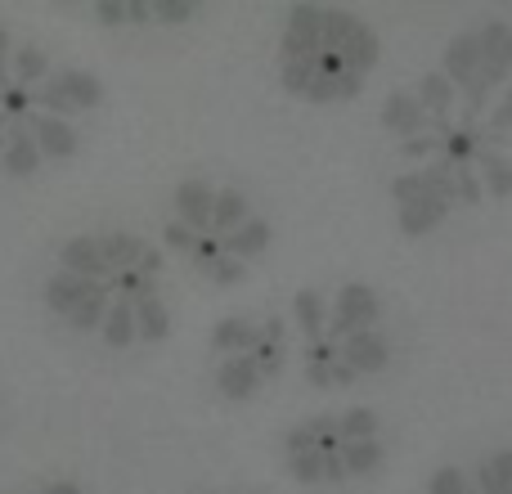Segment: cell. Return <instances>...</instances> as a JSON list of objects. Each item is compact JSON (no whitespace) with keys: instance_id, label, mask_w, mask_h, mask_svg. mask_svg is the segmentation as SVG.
<instances>
[{"instance_id":"6da1fadb","label":"cell","mask_w":512,"mask_h":494,"mask_svg":"<svg viewBox=\"0 0 512 494\" xmlns=\"http://www.w3.org/2000/svg\"><path fill=\"white\" fill-rule=\"evenodd\" d=\"M324 54H337L351 77H364L378 63L382 45L360 14H351V9H324Z\"/></svg>"},{"instance_id":"7a4b0ae2","label":"cell","mask_w":512,"mask_h":494,"mask_svg":"<svg viewBox=\"0 0 512 494\" xmlns=\"http://www.w3.org/2000/svg\"><path fill=\"white\" fill-rule=\"evenodd\" d=\"M477 36H481V72L463 86L472 113H481V104L490 99V90L508 77V68H512V23L508 18H486V23L477 27Z\"/></svg>"},{"instance_id":"3957f363","label":"cell","mask_w":512,"mask_h":494,"mask_svg":"<svg viewBox=\"0 0 512 494\" xmlns=\"http://www.w3.org/2000/svg\"><path fill=\"white\" fill-rule=\"evenodd\" d=\"M32 99H36V108H45L50 117H68V113L95 108L99 99H104V86L81 68H63V72H54L41 90H32Z\"/></svg>"},{"instance_id":"277c9868","label":"cell","mask_w":512,"mask_h":494,"mask_svg":"<svg viewBox=\"0 0 512 494\" xmlns=\"http://www.w3.org/2000/svg\"><path fill=\"white\" fill-rule=\"evenodd\" d=\"M378 319H382V297L369 283L351 279L337 292V306L328 310V342H342V337H351V333H369Z\"/></svg>"},{"instance_id":"5b68a950","label":"cell","mask_w":512,"mask_h":494,"mask_svg":"<svg viewBox=\"0 0 512 494\" xmlns=\"http://www.w3.org/2000/svg\"><path fill=\"white\" fill-rule=\"evenodd\" d=\"M283 63H319L324 54V9L319 5H297L288 9V27H283Z\"/></svg>"},{"instance_id":"8992f818","label":"cell","mask_w":512,"mask_h":494,"mask_svg":"<svg viewBox=\"0 0 512 494\" xmlns=\"http://www.w3.org/2000/svg\"><path fill=\"white\" fill-rule=\"evenodd\" d=\"M337 360L364 378V373H382V369H387V364H391V346H387V337H382L378 328H369V333L342 337V342H337Z\"/></svg>"},{"instance_id":"52a82bcc","label":"cell","mask_w":512,"mask_h":494,"mask_svg":"<svg viewBox=\"0 0 512 494\" xmlns=\"http://www.w3.org/2000/svg\"><path fill=\"white\" fill-rule=\"evenodd\" d=\"M23 122H27V131H32L41 158L63 162V158H72V153H77V131H72L68 117H50V113H36V108H32Z\"/></svg>"},{"instance_id":"ba28073f","label":"cell","mask_w":512,"mask_h":494,"mask_svg":"<svg viewBox=\"0 0 512 494\" xmlns=\"http://www.w3.org/2000/svg\"><path fill=\"white\" fill-rule=\"evenodd\" d=\"M418 108L436 122V135H450V113H454V99H459V86H454L445 72H427L414 90Z\"/></svg>"},{"instance_id":"9c48e42d","label":"cell","mask_w":512,"mask_h":494,"mask_svg":"<svg viewBox=\"0 0 512 494\" xmlns=\"http://www.w3.org/2000/svg\"><path fill=\"white\" fill-rule=\"evenodd\" d=\"M396 212H400V234H405V239H427V234L450 216V203H445L436 189H427L423 198H409V203H400Z\"/></svg>"},{"instance_id":"30bf717a","label":"cell","mask_w":512,"mask_h":494,"mask_svg":"<svg viewBox=\"0 0 512 494\" xmlns=\"http://www.w3.org/2000/svg\"><path fill=\"white\" fill-rule=\"evenodd\" d=\"M59 270L68 274H81V279H95V283H108V261L99 252V234H77L59 247Z\"/></svg>"},{"instance_id":"8fae6325","label":"cell","mask_w":512,"mask_h":494,"mask_svg":"<svg viewBox=\"0 0 512 494\" xmlns=\"http://www.w3.org/2000/svg\"><path fill=\"white\" fill-rule=\"evenodd\" d=\"M212 207H216V189L207 180H185L176 189V221L189 225L194 234L212 230Z\"/></svg>"},{"instance_id":"7c38bea8","label":"cell","mask_w":512,"mask_h":494,"mask_svg":"<svg viewBox=\"0 0 512 494\" xmlns=\"http://www.w3.org/2000/svg\"><path fill=\"white\" fill-rule=\"evenodd\" d=\"M382 126H387V131L405 144V140H414V135H423L427 113L418 108V99L409 95V90H391V95L382 99Z\"/></svg>"},{"instance_id":"4fadbf2b","label":"cell","mask_w":512,"mask_h":494,"mask_svg":"<svg viewBox=\"0 0 512 494\" xmlns=\"http://www.w3.org/2000/svg\"><path fill=\"white\" fill-rule=\"evenodd\" d=\"M41 149H36L32 131H27V122H9V135H5V153H0V167L9 171V176L27 180L41 171Z\"/></svg>"},{"instance_id":"5bb4252c","label":"cell","mask_w":512,"mask_h":494,"mask_svg":"<svg viewBox=\"0 0 512 494\" xmlns=\"http://www.w3.org/2000/svg\"><path fill=\"white\" fill-rule=\"evenodd\" d=\"M256 342H261V324H252L248 315H225L221 324L212 328V351L221 355V360H230V355H252Z\"/></svg>"},{"instance_id":"9a60e30c","label":"cell","mask_w":512,"mask_h":494,"mask_svg":"<svg viewBox=\"0 0 512 494\" xmlns=\"http://www.w3.org/2000/svg\"><path fill=\"white\" fill-rule=\"evenodd\" d=\"M445 77L454 81V86H468L472 77L481 72V36L477 27H468V32H459L450 45H445Z\"/></svg>"},{"instance_id":"2e32d148","label":"cell","mask_w":512,"mask_h":494,"mask_svg":"<svg viewBox=\"0 0 512 494\" xmlns=\"http://www.w3.org/2000/svg\"><path fill=\"white\" fill-rule=\"evenodd\" d=\"M256 387H261V369H256L252 355H230V360H221V369H216V391H221L225 400H252Z\"/></svg>"},{"instance_id":"e0dca14e","label":"cell","mask_w":512,"mask_h":494,"mask_svg":"<svg viewBox=\"0 0 512 494\" xmlns=\"http://www.w3.org/2000/svg\"><path fill=\"white\" fill-rule=\"evenodd\" d=\"M95 288V279H81V274H68V270H59V274H50L45 279V306L54 310V315H63L68 319L72 310L86 301V292Z\"/></svg>"},{"instance_id":"ac0fdd59","label":"cell","mask_w":512,"mask_h":494,"mask_svg":"<svg viewBox=\"0 0 512 494\" xmlns=\"http://www.w3.org/2000/svg\"><path fill=\"white\" fill-rule=\"evenodd\" d=\"M221 243H225V256H234V261L248 265L252 256H261L265 247L274 243V230H270V221H265V216H248V221H243L239 230H234L230 239H221Z\"/></svg>"},{"instance_id":"d6986e66","label":"cell","mask_w":512,"mask_h":494,"mask_svg":"<svg viewBox=\"0 0 512 494\" xmlns=\"http://www.w3.org/2000/svg\"><path fill=\"white\" fill-rule=\"evenodd\" d=\"M292 319H297V328H301L306 342H324L328 337V301H324V292L301 288L297 301H292Z\"/></svg>"},{"instance_id":"ffe728a7","label":"cell","mask_w":512,"mask_h":494,"mask_svg":"<svg viewBox=\"0 0 512 494\" xmlns=\"http://www.w3.org/2000/svg\"><path fill=\"white\" fill-rule=\"evenodd\" d=\"M252 216V207H248V194L243 189H216V207H212V239H230L234 230H239L243 221Z\"/></svg>"},{"instance_id":"44dd1931","label":"cell","mask_w":512,"mask_h":494,"mask_svg":"<svg viewBox=\"0 0 512 494\" xmlns=\"http://www.w3.org/2000/svg\"><path fill=\"white\" fill-rule=\"evenodd\" d=\"M472 167H477L481 189H486L490 198H512V158H504L499 149H477Z\"/></svg>"},{"instance_id":"7402d4cb","label":"cell","mask_w":512,"mask_h":494,"mask_svg":"<svg viewBox=\"0 0 512 494\" xmlns=\"http://www.w3.org/2000/svg\"><path fill=\"white\" fill-rule=\"evenodd\" d=\"M9 81L23 90L32 86H45L50 81V54L41 50V45H23V50L9 54Z\"/></svg>"},{"instance_id":"603a6c76","label":"cell","mask_w":512,"mask_h":494,"mask_svg":"<svg viewBox=\"0 0 512 494\" xmlns=\"http://www.w3.org/2000/svg\"><path fill=\"white\" fill-rule=\"evenodd\" d=\"M144 239H135V234H122V230H113V234H99V252H104V261H108V279L113 274H122V270H135L140 265V256H144Z\"/></svg>"},{"instance_id":"cb8c5ba5","label":"cell","mask_w":512,"mask_h":494,"mask_svg":"<svg viewBox=\"0 0 512 494\" xmlns=\"http://www.w3.org/2000/svg\"><path fill=\"white\" fill-rule=\"evenodd\" d=\"M171 337V310L162 306V297L135 301V342H167Z\"/></svg>"},{"instance_id":"d4e9b609","label":"cell","mask_w":512,"mask_h":494,"mask_svg":"<svg viewBox=\"0 0 512 494\" xmlns=\"http://www.w3.org/2000/svg\"><path fill=\"white\" fill-rule=\"evenodd\" d=\"M99 333H104V346H113V351H126V346L135 342V306H131V301L113 297V306H108Z\"/></svg>"},{"instance_id":"484cf974","label":"cell","mask_w":512,"mask_h":494,"mask_svg":"<svg viewBox=\"0 0 512 494\" xmlns=\"http://www.w3.org/2000/svg\"><path fill=\"white\" fill-rule=\"evenodd\" d=\"M342 463L346 477H373L387 463V450H382V441H342Z\"/></svg>"},{"instance_id":"4316f807","label":"cell","mask_w":512,"mask_h":494,"mask_svg":"<svg viewBox=\"0 0 512 494\" xmlns=\"http://www.w3.org/2000/svg\"><path fill=\"white\" fill-rule=\"evenodd\" d=\"M477 494H512V450H495L477 468Z\"/></svg>"},{"instance_id":"83f0119b","label":"cell","mask_w":512,"mask_h":494,"mask_svg":"<svg viewBox=\"0 0 512 494\" xmlns=\"http://www.w3.org/2000/svg\"><path fill=\"white\" fill-rule=\"evenodd\" d=\"M108 306H113V288H108V283H95V288L86 292V301H81V306L68 315V324L77 328V333H90V328L104 324Z\"/></svg>"},{"instance_id":"f1b7e54d","label":"cell","mask_w":512,"mask_h":494,"mask_svg":"<svg viewBox=\"0 0 512 494\" xmlns=\"http://www.w3.org/2000/svg\"><path fill=\"white\" fill-rule=\"evenodd\" d=\"M378 427H382V418L369 405H351L337 418V436L342 441H378Z\"/></svg>"},{"instance_id":"f546056e","label":"cell","mask_w":512,"mask_h":494,"mask_svg":"<svg viewBox=\"0 0 512 494\" xmlns=\"http://www.w3.org/2000/svg\"><path fill=\"white\" fill-rule=\"evenodd\" d=\"M333 364H337V342H310L306 351V382L310 387H333Z\"/></svg>"},{"instance_id":"4dcf8cb0","label":"cell","mask_w":512,"mask_h":494,"mask_svg":"<svg viewBox=\"0 0 512 494\" xmlns=\"http://www.w3.org/2000/svg\"><path fill=\"white\" fill-rule=\"evenodd\" d=\"M108 288H113V297H122V301H144V297H158V279H149V274H140V270H122V274H113L108 279Z\"/></svg>"},{"instance_id":"1f68e13d","label":"cell","mask_w":512,"mask_h":494,"mask_svg":"<svg viewBox=\"0 0 512 494\" xmlns=\"http://www.w3.org/2000/svg\"><path fill=\"white\" fill-rule=\"evenodd\" d=\"M288 472L301 486H324V450H306V454H288Z\"/></svg>"},{"instance_id":"d6a6232c","label":"cell","mask_w":512,"mask_h":494,"mask_svg":"<svg viewBox=\"0 0 512 494\" xmlns=\"http://www.w3.org/2000/svg\"><path fill=\"white\" fill-rule=\"evenodd\" d=\"M315 77H319V63H306V59L283 63V72H279L283 90H288V95H301V99H306V90H310V81Z\"/></svg>"},{"instance_id":"836d02e7","label":"cell","mask_w":512,"mask_h":494,"mask_svg":"<svg viewBox=\"0 0 512 494\" xmlns=\"http://www.w3.org/2000/svg\"><path fill=\"white\" fill-rule=\"evenodd\" d=\"M427 494H477V486L463 477V468H436L427 481Z\"/></svg>"},{"instance_id":"e575fe53","label":"cell","mask_w":512,"mask_h":494,"mask_svg":"<svg viewBox=\"0 0 512 494\" xmlns=\"http://www.w3.org/2000/svg\"><path fill=\"white\" fill-rule=\"evenodd\" d=\"M153 9V23H189L198 14L194 0H149Z\"/></svg>"},{"instance_id":"d590c367","label":"cell","mask_w":512,"mask_h":494,"mask_svg":"<svg viewBox=\"0 0 512 494\" xmlns=\"http://www.w3.org/2000/svg\"><path fill=\"white\" fill-rule=\"evenodd\" d=\"M252 360H256V369H261V382H265V378H279V373H283L288 351H283V346H274V342H256Z\"/></svg>"},{"instance_id":"8d00e7d4","label":"cell","mask_w":512,"mask_h":494,"mask_svg":"<svg viewBox=\"0 0 512 494\" xmlns=\"http://www.w3.org/2000/svg\"><path fill=\"white\" fill-rule=\"evenodd\" d=\"M400 158H441V135L436 131H423V135H414V140H405L400 144Z\"/></svg>"},{"instance_id":"74e56055","label":"cell","mask_w":512,"mask_h":494,"mask_svg":"<svg viewBox=\"0 0 512 494\" xmlns=\"http://www.w3.org/2000/svg\"><path fill=\"white\" fill-rule=\"evenodd\" d=\"M198 239H203V234H194L189 225H180V221H171L167 230H162V243H167L171 252H185V256L198 247Z\"/></svg>"},{"instance_id":"f35d334b","label":"cell","mask_w":512,"mask_h":494,"mask_svg":"<svg viewBox=\"0 0 512 494\" xmlns=\"http://www.w3.org/2000/svg\"><path fill=\"white\" fill-rule=\"evenodd\" d=\"M221 256H225V243H221V239H212V234H203V239H198V247H194V252H189V261H194L198 270L207 274L216 261H221Z\"/></svg>"},{"instance_id":"ab89813d","label":"cell","mask_w":512,"mask_h":494,"mask_svg":"<svg viewBox=\"0 0 512 494\" xmlns=\"http://www.w3.org/2000/svg\"><path fill=\"white\" fill-rule=\"evenodd\" d=\"M306 450H319V436L310 423H297L288 436H283V454H306Z\"/></svg>"},{"instance_id":"60d3db41","label":"cell","mask_w":512,"mask_h":494,"mask_svg":"<svg viewBox=\"0 0 512 494\" xmlns=\"http://www.w3.org/2000/svg\"><path fill=\"white\" fill-rule=\"evenodd\" d=\"M90 14H95L104 27H122V23H131V9H126V0H95V9H90Z\"/></svg>"},{"instance_id":"b9f144b4","label":"cell","mask_w":512,"mask_h":494,"mask_svg":"<svg viewBox=\"0 0 512 494\" xmlns=\"http://www.w3.org/2000/svg\"><path fill=\"white\" fill-rule=\"evenodd\" d=\"M243 270H248L243 261H234V256H221V261H216L212 270H207V279H212V283H239V279H243Z\"/></svg>"},{"instance_id":"7bdbcfd3","label":"cell","mask_w":512,"mask_h":494,"mask_svg":"<svg viewBox=\"0 0 512 494\" xmlns=\"http://www.w3.org/2000/svg\"><path fill=\"white\" fill-rule=\"evenodd\" d=\"M490 126H495V131H512V86L504 90V99H499L495 113H490Z\"/></svg>"},{"instance_id":"ee69618b","label":"cell","mask_w":512,"mask_h":494,"mask_svg":"<svg viewBox=\"0 0 512 494\" xmlns=\"http://www.w3.org/2000/svg\"><path fill=\"white\" fill-rule=\"evenodd\" d=\"M324 481H333V486H342V481H351V477H346V463H342V450L324 454Z\"/></svg>"},{"instance_id":"f6af8a7d","label":"cell","mask_w":512,"mask_h":494,"mask_svg":"<svg viewBox=\"0 0 512 494\" xmlns=\"http://www.w3.org/2000/svg\"><path fill=\"white\" fill-rule=\"evenodd\" d=\"M283 337H288V319H279V315H270L261 324V342H274V346H283Z\"/></svg>"},{"instance_id":"bcb514c9","label":"cell","mask_w":512,"mask_h":494,"mask_svg":"<svg viewBox=\"0 0 512 494\" xmlns=\"http://www.w3.org/2000/svg\"><path fill=\"white\" fill-rule=\"evenodd\" d=\"M9 86V32L5 23H0V90Z\"/></svg>"},{"instance_id":"7dc6e473","label":"cell","mask_w":512,"mask_h":494,"mask_svg":"<svg viewBox=\"0 0 512 494\" xmlns=\"http://www.w3.org/2000/svg\"><path fill=\"white\" fill-rule=\"evenodd\" d=\"M355 378H360V373H355V369H346V364H342V360H337V364H333V387H351V382H355Z\"/></svg>"},{"instance_id":"c3c4849f","label":"cell","mask_w":512,"mask_h":494,"mask_svg":"<svg viewBox=\"0 0 512 494\" xmlns=\"http://www.w3.org/2000/svg\"><path fill=\"white\" fill-rule=\"evenodd\" d=\"M41 494H81L77 481H54V486H45Z\"/></svg>"},{"instance_id":"681fc988","label":"cell","mask_w":512,"mask_h":494,"mask_svg":"<svg viewBox=\"0 0 512 494\" xmlns=\"http://www.w3.org/2000/svg\"><path fill=\"white\" fill-rule=\"evenodd\" d=\"M5 135H9V117L0 113V153H5Z\"/></svg>"}]
</instances>
